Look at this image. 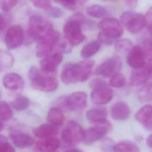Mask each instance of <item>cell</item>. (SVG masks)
Masks as SVG:
<instances>
[{
	"label": "cell",
	"instance_id": "6da1fadb",
	"mask_svg": "<svg viewBox=\"0 0 152 152\" xmlns=\"http://www.w3.org/2000/svg\"><path fill=\"white\" fill-rule=\"evenodd\" d=\"M94 65V61L90 59L77 63H67L62 69L61 80L65 84L86 81L91 76Z\"/></svg>",
	"mask_w": 152,
	"mask_h": 152
},
{
	"label": "cell",
	"instance_id": "7a4b0ae2",
	"mask_svg": "<svg viewBox=\"0 0 152 152\" xmlns=\"http://www.w3.org/2000/svg\"><path fill=\"white\" fill-rule=\"evenodd\" d=\"M28 77L31 86L37 90L51 92L58 88V83L56 72H46L33 66L29 69Z\"/></svg>",
	"mask_w": 152,
	"mask_h": 152
},
{
	"label": "cell",
	"instance_id": "3957f363",
	"mask_svg": "<svg viewBox=\"0 0 152 152\" xmlns=\"http://www.w3.org/2000/svg\"><path fill=\"white\" fill-rule=\"evenodd\" d=\"M87 94L83 91H75L59 97L53 107L64 111H79L84 109L87 104Z\"/></svg>",
	"mask_w": 152,
	"mask_h": 152
},
{
	"label": "cell",
	"instance_id": "277c9868",
	"mask_svg": "<svg viewBox=\"0 0 152 152\" xmlns=\"http://www.w3.org/2000/svg\"><path fill=\"white\" fill-rule=\"evenodd\" d=\"M55 30L52 24L40 15H33L29 18L28 33L33 39L37 40L50 34Z\"/></svg>",
	"mask_w": 152,
	"mask_h": 152
},
{
	"label": "cell",
	"instance_id": "5b68a950",
	"mask_svg": "<svg viewBox=\"0 0 152 152\" xmlns=\"http://www.w3.org/2000/svg\"><path fill=\"white\" fill-rule=\"evenodd\" d=\"M84 129L75 121H69L61 132L62 142L67 146L73 147L83 141Z\"/></svg>",
	"mask_w": 152,
	"mask_h": 152
},
{
	"label": "cell",
	"instance_id": "8992f818",
	"mask_svg": "<svg viewBox=\"0 0 152 152\" xmlns=\"http://www.w3.org/2000/svg\"><path fill=\"white\" fill-rule=\"evenodd\" d=\"M120 20L122 25L133 34L139 33L146 26L145 15L135 11H128L123 12Z\"/></svg>",
	"mask_w": 152,
	"mask_h": 152
},
{
	"label": "cell",
	"instance_id": "52a82bcc",
	"mask_svg": "<svg viewBox=\"0 0 152 152\" xmlns=\"http://www.w3.org/2000/svg\"><path fill=\"white\" fill-rule=\"evenodd\" d=\"M82 24L78 21L70 17L65 23L63 31L65 39L71 46H77L85 39L82 31Z\"/></svg>",
	"mask_w": 152,
	"mask_h": 152
},
{
	"label": "cell",
	"instance_id": "ba28073f",
	"mask_svg": "<svg viewBox=\"0 0 152 152\" xmlns=\"http://www.w3.org/2000/svg\"><path fill=\"white\" fill-rule=\"evenodd\" d=\"M100 31L115 39L120 37L124 33V28L121 23L113 17H107L98 24Z\"/></svg>",
	"mask_w": 152,
	"mask_h": 152
},
{
	"label": "cell",
	"instance_id": "9c48e42d",
	"mask_svg": "<svg viewBox=\"0 0 152 152\" xmlns=\"http://www.w3.org/2000/svg\"><path fill=\"white\" fill-rule=\"evenodd\" d=\"M122 63L120 58L117 56L107 58L100 64L96 69L95 73L103 77H110L114 74L119 72Z\"/></svg>",
	"mask_w": 152,
	"mask_h": 152
},
{
	"label": "cell",
	"instance_id": "30bf717a",
	"mask_svg": "<svg viewBox=\"0 0 152 152\" xmlns=\"http://www.w3.org/2000/svg\"><path fill=\"white\" fill-rule=\"evenodd\" d=\"M152 78V65L145 64L143 66L132 71L129 80V84L132 87L143 86Z\"/></svg>",
	"mask_w": 152,
	"mask_h": 152
},
{
	"label": "cell",
	"instance_id": "8fae6325",
	"mask_svg": "<svg viewBox=\"0 0 152 152\" xmlns=\"http://www.w3.org/2000/svg\"><path fill=\"white\" fill-rule=\"evenodd\" d=\"M24 40V31L18 25L12 26L5 33V42L8 49H15L20 47Z\"/></svg>",
	"mask_w": 152,
	"mask_h": 152
},
{
	"label": "cell",
	"instance_id": "7c38bea8",
	"mask_svg": "<svg viewBox=\"0 0 152 152\" xmlns=\"http://www.w3.org/2000/svg\"><path fill=\"white\" fill-rule=\"evenodd\" d=\"M126 63L134 69L143 66L145 64V58L142 48L138 45L134 46L127 54Z\"/></svg>",
	"mask_w": 152,
	"mask_h": 152
},
{
	"label": "cell",
	"instance_id": "4fadbf2b",
	"mask_svg": "<svg viewBox=\"0 0 152 152\" xmlns=\"http://www.w3.org/2000/svg\"><path fill=\"white\" fill-rule=\"evenodd\" d=\"M113 94V91L109 86H106L93 90L90 94V99L93 103L102 105L110 102Z\"/></svg>",
	"mask_w": 152,
	"mask_h": 152
},
{
	"label": "cell",
	"instance_id": "5bb4252c",
	"mask_svg": "<svg viewBox=\"0 0 152 152\" xmlns=\"http://www.w3.org/2000/svg\"><path fill=\"white\" fill-rule=\"evenodd\" d=\"M110 131V130L106 126L93 125L92 127L84 129L83 141L86 143L95 142L103 138Z\"/></svg>",
	"mask_w": 152,
	"mask_h": 152
},
{
	"label": "cell",
	"instance_id": "9a60e30c",
	"mask_svg": "<svg viewBox=\"0 0 152 152\" xmlns=\"http://www.w3.org/2000/svg\"><path fill=\"white\" fill-rule=\"evenodd\" d=\"M62 59V53L60 52H55L47 56L40 61V69L48 73L55 72Z\"/></svg>",
	"mask_w": 152,
	"mask_h": 152
},
{
	"label": "cell",
	"instance_id": "2e32d148",
	"mask_svg": "<svg viewBox=\"0 0 152 152\" xmlns=\"http://www.w3.org/2000/svg\"><path fill=\"white\" fill-rule=\"evenodd\" d=\"M135 118L145 129L152 131V104L141 107L135 113Z\"/></svg>",
	"mask_w": 152,
	"mask_h": 152
},
{
	"label": "cell",
	"instance_id": "e0dca14e",
	"mask_svg": "<svg viewBox=\"0 0 152 152\" xmlns=\"http://www.w3.org/2000/svg\"><path fill=\"white\" fill-rule=\"evenodd\" d=\"M9 137L13 144L20 148L30 147L34 144V141L33 137L30 135L18 131L11 132Z\"/></svg>",
	"mask_w": 152,
	"mask_h": 152
},
{
	"label": "cell",
	"instance_id": "ac0fdd59",
	"mask_svg": "<svg viewBox=\"0 0 152 152\" xmlns=\"http://www.w3.org/2000/svg\"><path fill=\"white\" fill-rule=\"evenodd\" d=\"M110 112L111 116L114 120L124 121L129 118L131 114V109L127 103L124 102H119L112 107Z\"/></svg>",
	"mask_w": 152,
	"mask_h": 152
},
{
	"label": "cell",
	"instance_id": "d6986e66",
	"mask_svg": "<svg viewBox=\"0 0 152 152\" xmlns=\"http://www.w3.org/2000/svg\"><path fill=\"white\" fill-rule=\"evenodd\" d=\"M4 87L11 90H19L24 87L23 78L17 73H9L5 75L3 78Z\"/></svg>",
	"mask_w": 152,
	"mask_h": 152
},
{
	"label": "cell",
	"instance_id": "ffe728a7",
	"mask_svg": "<svg viewBox=\"0 0 152 152\" xmlns=\"http://www.w3.org/2000/svg\"><path fill=\"white\" fill-rule=\"evenodd\" d=\"M58 126L51 124H42L36 128L33 131V134L35 137L40 139L55 137L58 133Z\"/></svg>",
	"mask_w": 152,
	"mask_h": 152
},
{
	"label": "cell",
	"instance_id": "44dd1931",
	"mask_svg": "<svg viewBox=\"0 0 152 152\" xmlns=\"http://www.w3.org/2000/svg\"><path fill=\"white\" fill-rule=\"evenodd\" d=\"M60 145V140L55 137L42 139L36 144L37 148L40 152H55Z\"/></svg>",
	"mask_w": 152,
	"mask_h": 152
},
{
	"label": "cell",
	"instance_id": "7402d4cb",
	"mask_svg": "<svg viewBox=\"0 0 152 152\" xmlns=\"http://www.w3.org/2000/svg\"><path fill=\"white\" fill-rule=\"evenodd\" d=\"M86 118L93 124H95L107 119V112L104 108L96 107L86 112Z\"/></svg>",
	"mask_w": 152,
	"mask_h": 152
},
{
	"label": "cell",
	"instance_id": "603a6c76",
	"mask_svg": "<svg viewBox=\"0 0 152 152\" xmlns=\"http://www.w3.org/2000/svg\"><path fill=\"white\" fill-rule=\"evenodd\" d=\"M65 117L63 112L55 107H51L48 113L47 120L49 124L59 126L63 124Z\"/></svg>",
	"mask_w": 152,
	"mask_h": 152
},
{
	"label": "cell",
	"instance_id": "cb8c5ba5",
	"mask_svg": "<svg viewBox=\"0 0 152 152\" xmlns=\"http://www.w3.org/2000/svg\"><path fill=\"white\" fill-rule=\"evenodd\" d=\"M101 44L97 40H92L85 45L80 52L82 58L88 59L94 56L100 49Z\"/></svg>",
	"mask_w": 152,
	"mask_h": 152
},
{
	"label": "cell",
	"instance_id": "d4e9b609",
	"mask_svg": "<svg viewBox=\"0 0 152 152\" xmlns=\"http://www.w3.org/2000/svg\"><path fill=\"white\" fill-rule=\"evenodd\" d=\"M114 152H140L139 147L135 143L128 141H120L113 147Z\"/></svg>",
	"mask_w": 152,
	"mask_h": 152
},
{
	"label": "cell",
	"instance_id": "484cf974",
	"mask_svg": "<svg viewBox=\"0 0 152 152\" xmlns=\"http://www.w3.org/2000/svg\"><path fill=\"white\" fill-rule=\"evenodd\" d=\"M14 62V58L9 52L0 50V72H4L10 69L12 66Z\"/></svg>",
	"mask_w": 152,
	"mask_h": 152
},
{
	"label": "cell",
	"instance_id": "4316f807",
	"mask_svg": "<svg viewBox=\"0 0 152 152\" xmlns=\"http://www.w3.org/2000/svg\"><path fill=\"white\" fill-rule=\"evenodd\" d=\"M137 97L141 102L152 101V81L142 86L137 93Z\"/></svg>",
	"mask_w": 152,
	"mask_h": 152
},
{
	"label": "cell",
	"instance_id": "83f0119b",
	"mask_svg": "<svg viewBox=\"0 0 152 152\" xmlns=\"http://www.w3.org/2000/svg\"><path fill=\"white\" fill-rule=\"evenodd\" d=\"M86 12L88 16L96 18H103L107 14L106 8L99 4H93L88 6L86 8Z\"/></svg>",
	"mask_w": 152,
	"mask_h": 152
},
{
	"label": "cell",
	"instance_id": "f1b7e54d",
	"mask_svg": "<svg viewBox=\"0 0 152 152\" xmlns=\"http://www.w3.org/2000/svg\"><path fill=\"white\" fill-rule=\"evenodd\" d=\"M133 43L129 39H123L118 40L115 45L116 52L121 55L128 54L134 46Z\"/></svg>",
	"mask_w": 152,
	"mask_h": 152
},
{
	"label": "cell",
	"instance_id": "f546056e",
	"mask_svg": "<svg viewBox=\"0 0 152 152\" xmlns=\"http://www.w3.org/2000/svg\"><path fill=\"white\" fill-rule=\"evenodd\" d=\"M29 99L24 96L17 97L11 103V106L17 111H23L26 110L29 106Z\"/></svg>",
	"mask_w": 152,
	"mask_h": 152
},
{
	"label": "cell",
	"instance_id": "4dcf8cb0",
	"mask_svg": "<svg viewBox=\"0 0 152 152\" xmlns=\"http://www.w3.org/2000/svg\"><path fill=\"white\" fill-rule=\"evenodd\" d=\"M126 84V79L125 75L120 72H118L110 77L109 86L115 88H122Z\"/></svg>",
	"mask_w": 152,
	"mask_h": 152
},
{
	"label": "cell",
	"instance_id": "1f68e13d",
	"mask_svg": "<svg viewBox=\"0 0 152 152\" xmlns=\"http://www.w3.org/2000/svg\"><path fill=\"white\" fill-rule=\"evenodd\" d=\"M12 111L10 106L4 101L0 102V119L7 121L11 118Z\"/></svg>",
	"mask_w": 152,
	"mask_h": 152
},
{
	"label": "cell",
	"instance_id": "d6a6232c",
	"mask_svg": "<svg viewBox=\"0 0 152 152\" xmlns=\"http://www.w3.org/2000/svg\"><path fill=\"white\" fill-rule=\"evenodd\" d=\"M142 49L145 59L148 64L152 65V40H147L145 41Z\"/></svg>",
	"mask_w": 152,
	"mask_h": 152
},
{
	"label": "cell",
	"instance_id": "836d02e7",
	"mask_svg": "<svg viewBox=\"0 0 152 152\" xmlns=\"http://www.w3.org/2000/svg\"><path fill=\"white\" fill-rule=\"evenodd\" d=\"M0 152H15L14 147L8 141L7 138L0 135Z\"/></svg>",
	"mask_w": 152,
	"mask_h": 152
},
{
	"label": "cell",
	"instance_id": "e575fe53",
	"mask_svg": "<svg viewBox=\"0 0 152 152\" xmlns=\"http://www.w3.org/2000/svg\"><path fill=\"white\" fill-rule=\"evenodd\" d=\"M57 3L62 5L65 8L73 11L77 7V2L76 0H54Z\"/></svg>",
	"mask_w": 152,
	"mask_h": 152
},
{
	"label": "cell",
	"instance_id": "d590c367",
	"mask_svg": "<svg viewBox=\"0 0 152 152\" xmlns=\"http://www.w3.org/2000/svg\"><path fill=\"white\" fill-rule=\"evenodd\" d=\"M18 0H0V8L5 12L12 10L17 4Z\"/></svg>",
	"mask_w": 152,
	"mask_h": 152
},
{
	"label": "cell",
	"instance_id": "8d00e7d4",
	"mask_svg": "<svg viewBox=\"0 0 152 152\" xmlns=\"http://www.w3.org/2000/svg\"><path fill=\"white\" fill-rule=\"evenodd\" d=\"M106 86H109L105 80L100 78H96L93 79L90 82V87L92 90H95Z\"/></svg>",
	"mask_w": 152,
	"mask_h": 152
},
{
	"label": "cell",
	"instance_id": "74e56055",
	"mask_svg": "<svg viewBox=\"0 0 152 152\" xmlns=\"http://www.w3.org/2000/svg\"><path fill=\"white\" fill-rule=\"evenodd\" d=\"M97 40L100 42V44H103L105 45H110L113 43L115 39L104 34V33L100 31L97 36Z\"/></svg>",
	"mask_w": 152,
	"mask_h": 152
},
{
	"label": "cell",
	"instance_id": "f35d334b",
	"mask_svg": "<svg viewBox=\"0 0 152 152\" xmlns=\"http://www.w3.org/2000/svg\"><path fill=\"white\" fill-rule=\"evenodd\" d=\"M47 11L48 15L53 18H59L63 15V11L56 7H50Z\"/></svg>",
	"mask_w": 152,
	"mask_h": 152
},
{
	"label": "cell",
	"instance_id": "ab89813d",
	"mask_svg": "<svg viewBox=\"0 0 152 152\" xmlns=\"http://www.w3.org/2000/svg\"><path fill=\"white\" fill-rule=\"evenodd\" d=\"M33 4L39 8L48 9L50 7V0H30Z\"/></svg>",
	"mask_w": 152,
	"mask_h": 152
},
{
	"label": "cell",
	"instance_id": "60d3db41",
	"mask_svg": "<svg viewBox=\"0 0 152 152\" xmlns=\"http://www.w3.org/2000/svg\"><path fill=\"white\" fill-rule=\"evenodd\" d=\"M146 25L149 26L152 24V7H151L147 11L145 15Z\"/></svg>",
	"mask_w": 152,
	"mask_h": 152
},
{
	"label": "cell",
	"instance_id": "b9f144b4",
	"mask_svg": "<svg viewBox=\"0 0 152 152\" xmlns=\"http://www.w3.org/2000/svg\"><path fill=\"white\" fill-rule=\"evenodd\" d=\"M126 5L131 10L135 9L138 4V0H124Z\"/></svg>",
	"mask_w": 152,
	"mask_h": 152
},
{
	"label": "cell",
	"instance_id": "7bdbcfd3",
	"mask_svg": "<svg viewBox=\"0 0 152 152\" xmlns=\"http://www.w3.org/2000/svg\"><path fill=\"white\" fill-rule=\"evenodd\" d=\"M5 24L6 22L4 17L1 14H0V31L4 28Z\"/></svg>",
	"mask_w": 152,
	"mask_h": 152
},
{
	"label": "cell",
	"instance_id": "ee69618b",
	"mask_svg": "<svg viewBox=\"0 0 152 152\" xmlns=\"http://www.w3.org/2000/svg\"><path fill=\"white\" fill-rule=\"evenodd\" d=\"M146 143H147L148 147L152 149V134L148 136V137L146 140Z\"/></svg>",
	"mask_w": 152,
	"mask_h": 152
},
{
	"label": "cell",
	"instance_id": "f6af8a7d",
	"mask_svg": "<svg viewBox=\"0 0 152 152\" xmlns=\"http://www.w3.org/2000/svg\"><path fill=\"white\" fill-rule=\"evenodd\" d=\"M64 152H83L82 150L77 148H74V147H71L66 150H65Z\"/></svg>",
	"mask_w": 152,
	"mask_h": 152
},
{
	"label": "cell",
	"instance_id": "bcb514c9",
	"mask_svg": "<svg viewBox=\"0 0 152 152\" xmlns=\"http://www.w3.org/2000/svg\"><path fill=\"white\" fill-rule=\"evenodd\" d=\"M77 2V5H83L86 3L88 0H76Z\"/></svg>",
	"mask_w": 152,
	"mask_h": 152
},
{
	"label": "cell",
	"instance_id": "7dc6e473",
	"mask_svg": "<svg viewBox=\"0 0 152 152\" xmlns=\"http://www.w3.org/2000/svg\"><path fill=\"white\" fill-rule=\"evenodd\" d=\"M148 31H149V33H150V35L152 37V24L149 26H148Z\"/></svg>",
	"mask_w": 152,
	"mask_h": 152
},
{
	"label": "cell",
	"instance_id": "c3c4849f",
	"mask_svg": "<svg viewBox=\"0 0 152 152\" xmlns=\"http://www.w3.org/2000/svg\"><path fill=\"white\" fill-rule=\"evenodd\" d=\"M3 129H4V124L0 120V132H1Z\"/></svg>",
	"mask_w": 152,
	"mask_h": 152
},
{
	"label": "cell",
	"instance_id": "681fc988",
	"mask_svg": "<svg viewBox=\"0 0 152 152\" xmlns=\"http://www.w3.org/2000/svg\"><path fill=\"white\" fill-rule=\"evenodd\" d=\"M100 1H106L107 0H100Z\"/></svg>",
	"mask_w": 152,
	"mask_h": 152
},
{
	"label": "cell",
	"instance_id": "f907efd6",
	"mask_svg": "<svg viewBox=\"0 0 152 152\" xmlns=\"http://www.w3.org/2000/svg\"><path fill=\"white\" fill-rule=\"evenodd\" d=\"M0 97H1V94H0Z\"/></svg>",
	"mask_w": 152,
	"mask_h": 152
},
{
	"label": "cell",
	"instance_id": "816d5d0a",
	"mask_svg": "<svg viewBox=\"0 0 152 152\" xmlns=\"http://www.w3.org/2000/svg\"><path fill=\"white\" fill-rule=\"evenodd\" d=\"M55 152H56V151H55Z\"/></svg>",
	"mask_w": 152,
	"mask_h": 152
}]
</instances>
